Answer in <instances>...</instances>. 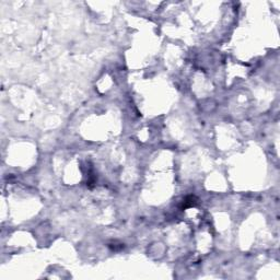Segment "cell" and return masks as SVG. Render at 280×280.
Instances as JSON below:
<instances>
[{
    "label": "cell",
    "instance_id": "1",
    "mask_svg": "<svg viewBox=\"0 0 280 280\" xmlns=\"http://www.w3.org/2000/svg\"><path fill=\"white\" fill-rule=\"evenodd\" d=\"M196 203H197V201H196V198L194 197V196H188V197L185 198V200L183 201V207L184 208L190 207V206L195 205Z\"/></svg>",
    "mask_w": 280,
    "mask_h": 280
}]
</instances>
